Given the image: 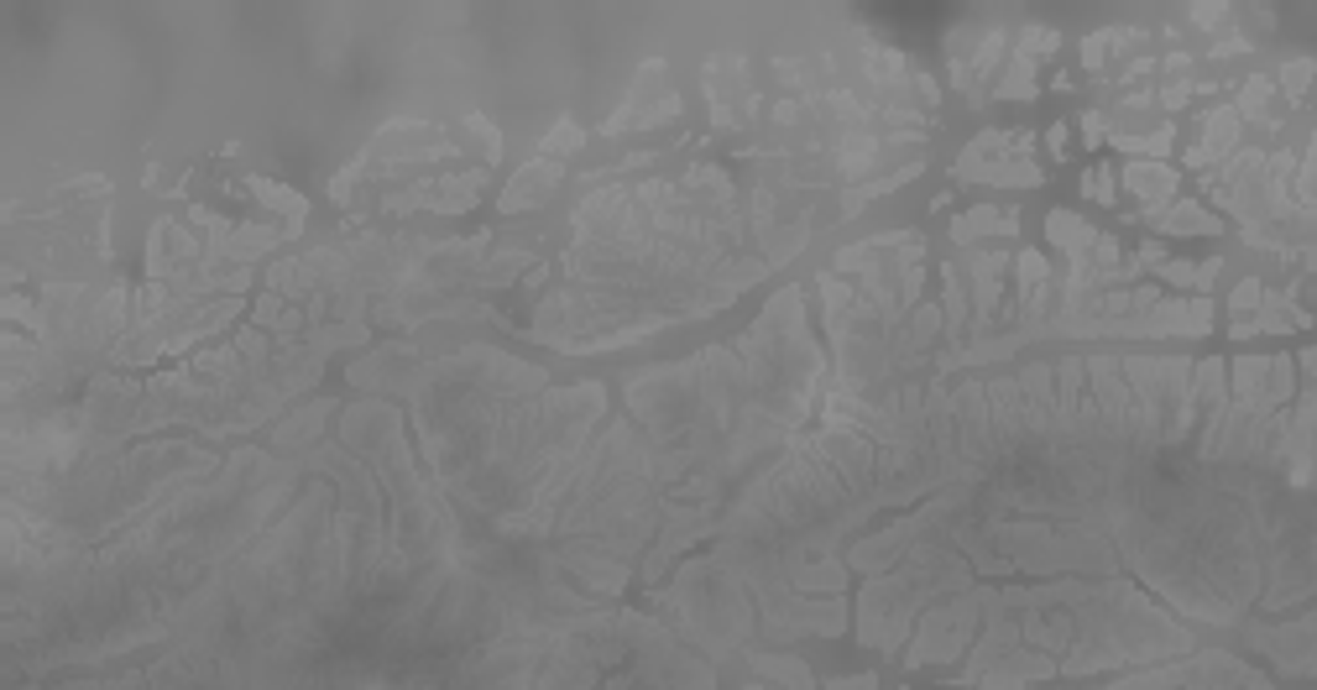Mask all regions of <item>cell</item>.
Here are the masks:
<instances>
[{
    "label": "cell",
    "mask_w": 1317,
    "mask_h": 690,
    "mask_svg": "<svg viewBox=\"0 0 1317 690\" xmlns=\"http://www.w3.org/2000/svg\"><path fill=\"white\" fill-rule=\"evenodd\" d=\"M251 189H257L262 204H272V210H283L293 220H304V199H298L293 189H283V183H267V178H251Z\"/></svg>",
    "instance_id": "cell-16"
},
{
    "label": "cell",
    "mask_w": 1317,
    "mask_h": 690,
    "mask_svg": "<svg viewBox=\"0 0 1317 690\" xmlns=\"http://www.w3.org/2000/svg\"><path fill=\"white\" fill-rule=\"evenodd\" d=\"M466 131L481 136V147H487V163H497V157H502V136L492 131V121H481V115H466Z\"/></svg>",
    "instance_id": "cell-20"
},
{
    "label": "cell",
    "mask_w": 1317,
    "mask_h": 690,
    "mask_svg": "<svg viewBox=\"0 0 1317 690\" xmlns=\"http://www.w3.org/2000/svg\"><path fill=\"white\" fill-rule=\"evenodd\" d=\"M993 95H999V100H1030V95H1035V63L1014 53V58L999 68V79H993Z\"/></svg>",
    "instance_id": "cell-11"
},
{
    "label": "cell",
    "mask_w": 1317,
    "mask_h": 690,
    "mask_svg": "<svg viewBox=\"0 0 1317 690\" xmlns=\"http://www.w3.org/2000/svg\"><path fill=\"white\" fill-rule=\"evenodd\" d=\"M1108 330H1124V335H1208L1213 330V298H1171V304H1150L1140 319H1114Z\"/></svg>",
    "instance_id": "cell-1"
},
{
    "label": "cell",
    "mask_w": 1317,
    "mask_h": 690,
    "mask_svg": "<svg viewBox=\"0 0 1317 690\" xmlns=\"http://www.w3.org/2000/svg\"><path fill=\"white\" fill-rule=\"evenodd\" d=\"M481 183H487V173H455V178H439V183H429V210H439V215H455V210H471L476 204V194H481Z\"/></svg>",
    "instance_id": "cell-10"
},
{
    "label": "cell",
    "mask_w": 1317,
    "mask_h": 690,
    "mask_svg": "<svg viewBox=\"0 0 1317 690\" xmlns=\"http://www.w3.org/2000/svg\"><path fill=\"white\" fill-rule=\"evenodd\" d=\"M988 230H999V236H1014V230H1020V210H993V204H978V210L957 215L952 241H957V246H973V241L988 236Z\"/></svg>",
    "instance_id": "cell-7"
},
{
    "label": "cell",
    "mask_w": 1317,
    "mask_h": 690,
    "mask_svg": "<svg viewBox=\"0 0 1317 690\" xmlns=\"http://www.w3.org/2000/svg\"><path fill=\"white\" fill-rule=\"evenodd\" d=\"M1150 225L1161 230V236H1218V220L1192 199H1171L1161 215H1150Z\"/></svg>",
    "instance_id": "cell-6"
},
{
    "label": "cell",
    "mask_w": 1317,
    "mask_h": 690,
    "mask_svg": "<svg viewBox=\"0 0 1317 690\" xmlns=\"http://www.w3.org/2000/svg\"><path fill=\"white\" fill-rule=\"evenodd\" d=\"M1046 236H1051V246L1067 251L1072 262H1088V251H1093V241H1098V230L1082 220V215H1072V210H1051V215H1046Z\"/></svg>",
    "instance_id": "cell-8"
},
{
    "label": "cell",
    "mask_w": 1317,
    "mask_h": 690,
    "mask_svg": "<svg viewBox=\"0 0 1317 690\" xmlns=\"http://www.w3.org/2000/svg\"><path fill=\"white\" fill-rule=\"evenodd\" d=\"M1192 21L1203 32H1218V21H1229V6H1192Z\"/></svg>",
    "instance_id": "cell-24"
},
{
    "label": "cell",
    "mask_w": 1317,
    "mask_h": 690,
    "mask_svg": "<svg viewBox=\"0 0 1317 690\" xmlns=\"http://www.w3.org/2000/svg\"><path fill=\"white\" fill-rule=\"evenodd\" d=\"M1171 142H1176V131H1171V126L1150 131V136H1119V147H1124V152H1135V163H1155L1161 152H1171Z\"/></svg>",
    "instance_id": "cell-12"
},
{
    "label": "cell",
    "mask_w": 1317,
    "mask_h": 690,
    "mask_svg": "<svg viewBox=\"0 0 1317 690\" xmlns=\"http://www.w3.org/2000/svg\"><path fill=\"white\" fill-rule=\"evenodd\" d=\"M1108 53H1114L1108 32H1093L1088 42H1082V63H1088V74H1103V68H1108Z\"/></svg>",
    "instance_id": "cell-19"
},
{
    "label": "cell",
    "mask_w": 1317,
    "mask_h": 690,
    "mask_svg": "<svg viewBox=\"0 0 1317 690\" xmlns=\"http://www.w3.org/2000/svg\"><path fill=\"white\" fill-rule=\"evenodd\" d=\"M1067 136H1072V131L1061 126V121H1056L1051 131H1046V147H1051V157H1067Z\"/></svg>",
    "instance_id": "cell-25"
},
{
    "label": "cell",
    "mask_w": 1317,
    "mask_h": 690,
    "mask_svg": "<svg viewBox=\"0 0 1317 690\" xmlns=\"http://www.w3.org/2000/svg\"><path fill=\"white\" fill-rule=\"evenodd\" d=\"M581 147H586V131L575 126V121H560V126H554V131L544 136V142H539V152L549 157V163H554V157H570V152H581Z\"/></svg>",
    "instance_id": "cell-13"
},
{
    "label": "cell",
    "mask_w": 1317,
    "mask_h": 690,
    "mask_svg": "<svg viewBox=\"0 0 1317 690\" xmlns=\"http://www.w3.org/2000/svg\"><path fill=\"white\" fill-rule=\"evenodd\" d=\"M1114 189H1119V178H1114V168H1108V163H1098V168L1082 173V194H1088L1093 204H1114L1119 199Z\"/></svg>",
    "instance_id": "cell-17"
},
{
    "label": "cell",
    "mask_w": 1317,
    "mask_h": 690,
    "mask_svg": "<svg viewBox=\"0 0 1317 690\" xmlns=\"http://www.w3.org/2000/svg\"><path fill=\"white\" fill-rule=\"evenodd\" d=\"M1312 68H1317L1312 58H1291V63L1281 68V89H1286L1291 100H1302V95H1307V84H1312Z\"/></svg>",
    "instance_id": "cell-18"
},
{
    "label": "cell",
    "mask_w": 1317,
    "mask_h": 690,
    "mask_svg": "<svg viewBox=\"0 0 1317 690\" xmlns=\"http://www.w3.org/2000/svg\"><path fill=\"white\" fill-rule=\"evenodd\" d=\"M560 163H549V157H534L523 173H513V183L502 189V215H518V210H539V204L560 189Z\"/></svg>",
    "instance_id": "cell-2"
},
{
    "label": "cell",
    "mask_w": 1317,
    "mask_h": 690,
    "mask_svg": "<svg viewBox=\"0 0 1317 690\" xmlns=\"http://www.w3.org/2000/svg\"><path fill=\"white\" fill-rule=\"evenodd\" d=\"M1260 298H1265L1260 278H1244V283L1234 288V314H1244V309H1260Z\"/></svg>",
    "instance_id": "cell-21"
},
{
    "label": "cell",
    "mask_w": 1317,
    "mask_h": 690,
    "mask_svg": "<svg viewBox=\"0 0 1317 690\" xmlns=\"http://www.w3.org/2000/svg\"><path fill=\"white\" fill-rule=\"evenodd\" d=\"M1124 189L1145 199V220H1150V215H1161L1166 204H1171V194H1176V168H1166V163H1129L1124 168Z\"/></svg>",
    "instance_id": "cell-4"
},
{
    "label": "cell",
    "mask_w": 1317,
    "mask_h": 690,
    "mask_svg": "<svg viewBox=\"0 0 1317 690\" xmlns=\"http://www.w3.org/2000/svg\"><path fill=\"white\" fill-rule=\"evenodd\" d=\"M1103 136H1108V121H1103V110H1088V115H1082V142H1088V147H1098Z\"/></svg>",
    "instance_id": "cell-22"
},
{
    "label": "cell",
    "mask_w": 1317,
    "mask_h": 690,
    "mask_svg": "<svg viewBox=\"0 0 1317 690\" xmlns=\"http://www.w3.org/2000/svg\"><path fill=\"white\" fill-rule=\"evenodd\" d=\"M1056 48H1061V32H1056V27H1025L1020 42H1014V53L1030 58V63H1035V58H1051Z\"/></svg>",
    "instance_id": "cell-14"
},
{
    "label": "cell",
    "mask_w": 1317,
    "mask_h": 690,
    "mask_svg": "<svg viewBox=\"0 0 1317 690\" xmlns=\"http://www.w3.org/2000/svg\"><path fill=\"white\" fill-rule=\"evenodd\" d=\"M1014 272H1020V304L1035 319L1051 304V267H1046L1041 251H1020V257H1014Z\"/></svg>",
    "instance_id": "cell-9"
},
{
    "label": "cell",
    "mask_w": 1317,
    "mask_h": 690,
    "mask_svg": "<svg viewBox=\"0 0 1317 690\" xmlns=\"http://www.w3.org/2000/svg\"><path fill=\"white\" fill-rule=\"evenodd\" d=\"M1270 89H1276V84H1270L1265 74H1255L1250 84H1244V95H1239L1234 115L1244 110V115H1250V121H1265V126H1270V110H1265V105H1270Z\"/></svg>",
    "instance_id": "cell-15"
},
{
    "label": "cell",
    "mask_w": 1317,
    "mask_h": 690,
    "mask_svg": "<svg viewBox=\"0 0 1317 690\" xmlns=\"http://www.w3.org/2000/svg\"><path fill=\"white\" fill-rule=\"evenodd\" d=\"M1187 100H1192V84H1187V79H1171V84L1161 89V105H1166V110H1182Z\"/></svg>",
    "instance_id": "cell-23"
},
{
    "label": "cell",
    "mask_w": 1317,
    "mask_h": 690,
    "mask_svg": "<svg viewBox=\"0 0 1317 690\" xmlns=\"http://www.w3.org/2000/svg\"><path fill=\"white\" fill-rule=\"evenodd\" d=\"M1234 142H1239V115H1234V105L1208 110L1203 115V142L1187 152V168H1208V163H1218V157H1229Z\"/></svg>",
    "instance_id": "cell-3"
},
{
    "label": "cell",
    "mask_w": 1317,
    "mask_h": 690,
    "mask_svg": "<svg viewBox=\"0 0 1317 690\" xmlns=\"http://www.w3.org/2000/svg\"><path fill=\"white\" fill-rule=\"evenodd\" d=\"M1004 272H1009V257H1004V251H978V257H973V314H978V325H988L993 309H999V283H1004Z\"/></svg>",
    "instance_id": "cell-5"
}]
</instances>
